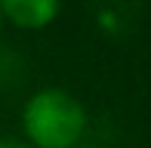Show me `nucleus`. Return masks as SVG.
<instances>
[{
	"label": "nucleus",
	"instance_id": "1",
	"mask_svg": "<svg viewBox=\"0 0 151 148\" xmlns=\"http://www.w3.org/2000/svg\"><path fill=\"white\" fill-rule=\"evenodd\" d=\"M90 114L62 86H43L22 108V133L31 148H77L83 145Z\"/></svg>",
	"mask_w": 151,
	"mask_h": 148
},
{
	"label": "nucleus",
	"instance_id": "2",
	"mask_svg": "<svg viewBox=\"0 0 151 148\" xmlns=\"http://www.w3.org/2000/svg\"><path fill=\"white\" fill-rule=\"evenodd\" d=\"M62 0H0L3 22L22 31H43L56 22Z\"/></svg>",
	"mask_w": 151,
	"mask_h": 148
},
{
	"label": "nucleus",
	"instance_id": "3",
	"mask_svg": "<svg viewBox=\"0 0 151 148\" xmlns=\"http://www.w3.org/2000/svg\"><path fill=\"white\" fill-rule=\"evenodd\" d=\"M0 148H31V145L22 142V139H6V136H0Z\"/></svg>",
	"mask_w": 151,
	"mask_h": 148
},
{
	"label": "nucleus",
	"instance_id": "4",
	"mask_svg": "<svg viewBox=\"0 0 151 148\" xmlns=\"http://www.w3.org/2000/svg\"><path fill=\"white\" fill-rule=\"evenodd\" d=\"M0 28H3V12H0Z\"/></svg>",
	"mask_w": 151,
	"mask_h": 148
},
{
	"label": "nucleus",
	"instance_id": "5",
	"mask_svg": "<svg viewBox=\"0 0 151 148\" xmlns=\"http://www.w3.org/2000/svg\"><path fill=\"white\" fill-rule=\"evenodd\" d=\"M77 148H93V145H77Z\"/></svg>",
	"mask_w": 151,
	"mask_h": 148
}]
</instances>
